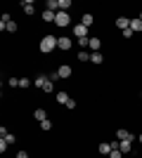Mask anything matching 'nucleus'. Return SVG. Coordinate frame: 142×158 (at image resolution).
I'll use <instances>...</instances> for the list:
<instances>
[{
	"label": "nucleus",
	"mask_w": 142,
	"mask_h": 158,
	"mask_svg": "<svg viewBox=\"0 0 142 158\" xmlns=\"http://www.w3.org/2000/svg\"><path fill=\"white\" fill-rule=\"evenodd\" d=\"M57 43H59V38H54V35H45V38L41 40V52H52L54 47H57Z\"/></svg>",
	"instance_id": "nucleus-1"
},
{
	"label": "nucleus",
	"mask_w": 142,
	"mask_h": 158,
	"mask_svg": "<svg viewBox=\"0 0 142 158\" xmlns=\"http://www.w3.org/2000/svg\"><path fill=\"white\" fill-rule=\"evenodd\" d=\"M36 87H41L43 92H52V80H50V76H38V78L33 80Z\"/></svg>",
	"instance_id": "nucleus-2"
},
{
	"label": "nucleus",
	"mask_w": 142,
	"mask_h": 158,
	"mask_svg": "<svg viewBox=\"0 0 142 158\" xmlns=\"http://www.w3.org/2000/svg\"><path fill=\"white\" fill-rule=\"evenodd\" d=\"M54 24H57V26H69V24H71V17H69V12H57V19H54Z\"/></svg>",
	"instance_id": "nucleus-3"
},
{
	"label": "nucleus",
	"mask_w": 142,
	"mask_h": 158,
	"mask_svg": "<svg viewBox=\"0 0 142 158\" xmlns=\"http://www.w3.org/2000/svg\"><path fill=\"white\" fill-rule=\"evenodd\" d=\"M116 139H118V142H133V135H130L128 130H123V127H118V130H116Z\"/></svg>",
	"instance_id": "nucleus-4"
},
{
	"label": "nucleus",
	"mask_w": 142,
	"mask_h": 158,
	"mask_svg": "<svg viewBox=\"0 0 142 158\" xmlns=\"http://www.w3.org/2000/svg\"><path fill=\"white\" fill-rule=\"evenodd\" d=\"M57 73H59V78H71V73H74V71H71V66H69V64H62L59 69H57Z\"/></svg>",
	"instance_id": "nucleus-5"
},
{
	"label": "nucleus",
	"mask_w": 142,
	"mask_h": 158,
	"mask_svg": "<svg viewBox=\"0 0 142 158\" xmlns=\"http://www.w3.org/2000/svg\"><path fill=\"white\" fill-rule=\"evenodd\" d=\"M74 35L76 38H88V26H83V24L74 26Z\"/></svg>",
	"instance_id": "nucleus-6"
},
{
	"label": "nucleus",
	"mask_w": 142,
	"mask_h": 158,
	"mask_svg": "<svg viewBox=\"0 0 142 158\" xmlns=\"http://www.w3.org/2000/svg\"><path fill=\"white\" fill-rule=\"evenodd\" d=\"M116 26L121 28V31H126V28H130V19L128 17H118V19H116Z\"/></svg>",
	"instance_id": "nucleus-7"
},
{
	"label": "nucleus",
	"mask_w": 142,
	"mask_h": 158,
	"mask_svg": "<svg viewBox=\"0 0 142 158\" xmlns=\"http://www.w3.org/2000/svg\"><path fill=\"white\" fill-rule=\"evenodd\" d=\"M57 47H59V50H69V47H71V38L62 35V38H59V43H57Z\"/></svg>",
	"instance_id": "nucleus-8"
},
{
	"label": "nucleus",
	"mask_w": 142,
	"mask_h": 158,
	"mask_svg": "<svg viewBox=\"0 0 142 158\" xmlns=\"http://www.w3.org/2000/svg\"><path fill=\"white\" fill-rule=\"evenodd\" d=\"M21 7H24V12H26V14H33V12H36L33 0H26V2H21Z\"/></svg>",
	"instance_id": "nucleus-9"
},
{
	"label": "nucleus",
	"mask_w": 142,
	"mask_h": 158,
	"mask_svg": "<svg viewBox=\"0 0 142 158\" xmlns=\"http://www.w3.org/2000/svg\"><path fill=\"white\" fill-rule=\"evenodd\" d=\"M130 28H133V33H140L142 31V19H130Z\"/></svg>",
	"instance_id": "nucleus-10"
},
{
	"label": "nucleus",
	"mask_w": 142,
	"mask_h": 158,
	"mask_svg": "<svg viewBox=\"0 0 142 158\" xmlns=\"http://www.w3.org/2000/svg\"><path fill=\"white\" fill-rule=\"evenodd\" d=\"M118 149H121L123 153H130L133 151V142H118Z\"/></svg>",
	"instance_id": "nucleus-11"
},
{
	"label": "nucleus",
	"mask_w": 142,
	"mask_h": 158,
	"mask_svg": "<svg viewBox=\"0 0 142 158\" xmlns=\"http://www.w3.org/2000/svg\"><path fill=\"white\" fill-rule=\"evenodd\" d=\"M33 116H36V120H41V123H43V120H47L45 109H36V111H33Z\"/></svg>",
	"instance_id": "nucleus-12"
},
{
	"label": "nucleus",
	"mask_w": 142,
	"mask_h": 158,
	"mask_svg": "<svg viewBox=\"0 0 142 158\" xmlns=\"http://www.w3.org/2000/svg\"><path fill=\"white\" fill-rule=\"evenodd\" d=\"M45 10H50V12L59 10V0H47V2H45Z\"/></svg>",
	"instance_id": "nucleus-13"
},
{
	"label": "nucleus",
	"mask_w": 142,
	"mask_h": 158,
	"mask_svg": "<svg viewBox=\"0 0 142 158\" xmlns=\"http://www.w3.org/2000/svg\"><path fill=\"white\" fill-rule=\"evenodd\" d=\"M81 24H83V26H93V24H95V17H93V14H83Z\"/></svg>",
	"instance_id": "nucleus-14"
},
{
	"label": "nucleus",
	"mask_w": 142,
	"mask_h": 158,
	"mask_svg": "<svg viewBox=\"0 0 142 158\" xmlns=\"http://www.w3.org/2000/svg\"><path fill=\"white\" fill-rule=\"evenodd\" d=\"M100 45H102V43H100V38H90V50H93V52H100Z\"/></svg>",
	"instance_id": "nucleus-15"
},
{
	"label": "nucleus",
	"mask_w": 142,
	"mask_h": 158,
	"mask_svg": "<svg viewBox=\"0 0 142 158\" xmlns=\"http://www.w3.org/2000/svg\"><path fill=\"white\" fill-rule=\"evenodd\" d=\"M43 19H45V21H54V19H57V12H50V10H43Z\"/></svg>",
	"instance_id": "nucleus-16"
},
{
	"label": "nucleus",
	"mask_w": 142,
	"mask_h": 158,
	"mask_svg": "<svg viewBox=\"0 0 142 158\" xmlns=\"http://www.w3.org/2000/svg\"><path fill=\"white\" fill-rule=\"evenodd\" d=\"M111 149H114V146H111V142H109V144H107V142H102V144H100V153H107V156H109V153H111Z\"/></svg>",
	"instance_id": "nucleus-17"
},
{
	"label": "nucleus",
	"mask_w": 142,
	"mask_h": 158,
	"mask_svg": "<svg viewBox=\"0 0 142 158\" xmlns=\"http://www.w3.org/2000/svg\"><path fill=\"white\" fill-rule=\"evenodd\" d=\"M69 99H71V97H69L67 92H57V102H59V104H64V106H67V102H69Z\"/></svg>",
	"instance_id": "nucleus-18"
},
{
	"label": "nucleus",
	"mask_w": 142,
	"mask_h": 158,
	"mask_svg": "<svg viewBox=\"0 0 142 158\" xmlns=\"http://www.w3.org/2000/svg\"><path fill=\"white\" fill-rule=\"evenodd\" d=\"M10 21H12V19H10V14H2V17H0V28H2V31H5V26H7V24H10Z\"/></svg>",
	"instance_id": "nucleus-19"
},
{
	"label": "nucleus",
	"mask_w": 142,
	"mask_h": 158,
	"mask_svg": "<svg viewBox=\"0 0 142 158\" xmlns=\"http://www.w3.org/2000/svg\"><path fill=\"white\" fill-rule=\"evenodd\" d=\"M90 61H93V64H102L104 59H102V54H100V52H93V54H90Z\"/></svg>",
	"instance_id": "nucleus-20"
},
{
	"label": "nucleus",
	"mask_w": 142,
	"mask_h": 158,
	"mask_svg": "<svg viewBox=\"0 0 142 158\" xmlns=\"http://www.w3.org/2000/svg\"><path fill=\"white\" fill-rule=\"evenodd\" d=\"M71 7V0H59V12H67Z\"/></svg>",
	"instance_id": "nucleus-21"
},
{
	"label": "nucleus",
	"mask_w": 142,
	"mask_h": 158,
	"mask_svg": "<svg viewBox=\"0 0 142 158\" xmlns=\"http://www.w3.org/2000/svg\"><path fill=\"white\" fill-rule=\"evenodd\" d=\"M33 85V80H28V78H19V87H24V90H26V87H31Z\"/></svg>",
	"instance_id": "nucleus-22"
},
{
	"label": "nucleus",
	"mask_w": 142,
	"mask_h": 158,
	"mask_svg": "<svg viewBox=\"0 0 142 158\" xmlns=\"http://www.w3.org/2000/svg\"><path fill=\"white\" fill-rule=\"evenodd\" d=\"M78 61H90V52L81 50V52H78Z\"/></svg>",
	"instance_id": "nucleus-23"
},
{
	"label": "nucleus",
	"mask_w": 142,
	"mask_h": 158,
	"mask_svg": "<svg viewBox=\"0 0 142 158\" xmlns=\"http://www.w3.org/2000/svg\"><path fill=\"white\" fill-rule=\"evenodd\" d=\"M2 139H5L7 144H14V142H17V137H14L12 132H7V135H5V137H2Z\"/></svg>",
	"instance_id": "nucleus-24"
},
{
	"label": "nucleus",
	"mask_w": 142,
	"mask_h": 158,
	"mask_svg": "<svg viewBox=\"0 0 142 158\" xmlns=\"http://www.w3.org/2000/svg\"><path fill=\"white\" fill-rule=\"evenodd\" d=\"M17 28H19V26H17L14 21H10V24H7V26H5V31H10V33H17Z\"/></svg>",
	"instance_id": "nucleus-25"
},
{
	"label": "nucleus",
	"mask_w": 142,
	"mask_h": 158,
	"mask_svg": "<svg viewBox=\"0 0 142 158\" xmlns=\"http://www.w3.org/2000/svg\"><path fill=\"white\" fill-rule=\"evenodd\" d=\"M121 156H123L121 149H111V153H109V158H121Z\"/></svg>",
	"instance_id": "nucleus-26"
},
{
	"label": "nucleus",
	"mask_w": 142,
	"mask_h": 158,
	"mask_svg": "<svg viewBox=\"0 0 142 158\" xmlns=\"http://www.w3.org/2000/svg\"><path fill=\"white\" fill-rule=\"evenodd\" d=\"M7 85H10V87H19V78H10V80H7Z\"/></svg>",
	"instance_id": "nucleus-27"
},
{
	"label": "nucleus",
	"mask_w": 142,
	"mask_h": 158,
	"mask_svg": "<svg viewBox=\"0 0 142 158\" xmlns=\"http://www.w3.org/2000/svg\"><path fill=\"white\" fill-rule=\"evenodd\" d=\"M123 33V38L128 40V38H133V28H126V31H121Z\"/></svg>",
	"instance_id": "nucleus-28"
},
{
	"label": "nucleus",
	"mask_w": 142,
	"mask_h": 158,
	"mask_svg": "<svg viewBox=\"0 0 142 158\" xmlns=\"http://www.w3.org/2000/svg\"><path fill=\"white\" fill-rule=\"evenodd\" d=\"M41 127H43V130H52V123H50V120H43Z\"/></svg>",
	"instance_id": "nucleus-29"
},
{
	"label": "nucleus",
	"mask_w": 142,
	"mask_h": 158,
	"mask_svg": "<svg viewBox=\"0 0 142 158\" xmlns=\"http://www.w3.org/2000/svg\"><path fill=\"white\" fill-rule=\"evenodd\" d=\"M67 109H76V99H69V102H67Z\"/></svg>",
	"instance_id": "nucleus-30"
},
{
	"label": "nucleus",
	"mask_w": 142,
	"mask_h": 158,
	"mask_svg": "<svg viewBox=\"0 0 142 158\" xmlns=\"http://www.w3.org/2000/svg\"><path fill=\"white\" fill-rule=\"evenodd\" d=\"M17 158H28V153L26 151H19V153H17Z\"/></svg>",
	"instance_id": "nucleus-31"
},
{
	"label": "nucleus",
	"mask_w": 142,
	"mask_h": 158,
	"mask_svg": "<svg viewBox=\"0 0 142 158\" xmlns=\"http://www.w3.org/2000/svg\"><path fill=\"white\" fill-rule=\"evenodd\" d=\"M137 142H140V144H142V135H140V137H137Z\"/></svg>",
	"instance_id": "nucleus-32"
},
{
	"label": "nucleus",
	"mask_w": 142,
	"mask_h": 158,
	"mask_svg": "<svg viewBox=\"0 0 142 158\" xmlns=\"http://www.w3.org/2000/svg\"><path fill=\"white\" fill-rule=\"evenodd\" d=\"M140 19H142V12H140Z\"/></svg>",
	"instance_id": "nucleus-33"
}]
</instances>
